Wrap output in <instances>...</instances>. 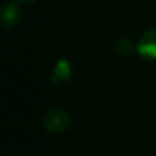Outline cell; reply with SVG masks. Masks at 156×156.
Listing matches in <instances>:
<instances>
[{
    "label": "cell",
    "mask_w": 156,
    "mask_h": 156,
    "mask_svg": "<svg viewBox=\"0 0 156 156\" xmlns=\"http://www.w3.org/2000/svg\"><path fill=\"white\" fill-rule=\"evenodd\" d=\"M43 126L48 132L51 133H63L69 129L70 126V116L66 110L63 109H58V107H54V109H49L44 116H43Z\"/></svg>",
    "instance_id": "cell-1"
},
{
    "label": "cell",
    "mask_w": 156,
    "mask_h": 156,
    "mask_svg": "<svg viewBox=\"0 0 156 156\" xmlns=\"http://www.w3.org/2000/svg\"><path fill=\"white\" fill-rule=\"evenodd\" d=\"M136 52L147 61L156 60V29H150L139 37L136 43Z\"/></svg>",
    "instance_id": "cell-2"
},
{
    "label": "cell",
    "mask_w": 156,
    "mask_h": 156,
    "mask_svg": "<svg viewBox=\"0 0 156 156\" xmlns=\"http://www.w3.org/2000/svg\"><path fill=\"white\" fill-rule=\"evenodd\" d=\"M22 19L20 9L16 3L9 2L5 3L2 8V26L3 28H14Z\"/></svg>",
    "instance_id": "cell-3"
},
{
    "label": "cell",
    "mask_w": 156,
    "mask_h": 156,
    "mask_svg": "<svg viewBox=\"0 0 156 156\" xmlns=\"http://www.w3.org/2000/svg\"><path fill=\"white\" fill-rule=\"evenodd\" d=\"M69 78H70V64L67 60H60L52 73V83L60 86L69 81Z\"/></svg>",
    "instance_id": "cell-4"
},
{
    "label": "cell",
    "mask_w": 156,
    "mask_h": 156,
    "mask_svg": "<svg viewBox=\"0 0 156 156\" xmlns=\"http://www.w3.org/2000/svg\"><path fill=\"white\" fill-rule=\"evenodd\" d=\"M14 2H19V3H32V2H37V0H14Z\"/></svg>",
    "instance_id": "cell-5"
}]
</instances>
